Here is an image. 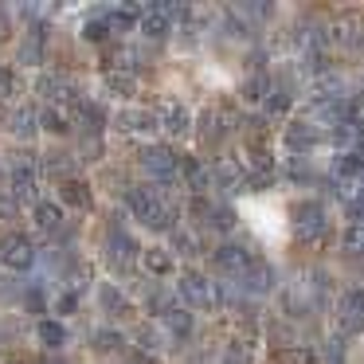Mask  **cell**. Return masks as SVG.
<instances>
[{
  "mask_svg": "<svg viewBox=\"0 0 364 364\" xmlns=\"http://www.w3.org/2000/svg\"><path fill=\"white\" fill-rule=\"evenodd\" d=\"M247 165H251V173H267V176L274 173V157L267 149H255V145H251V161Z\"/></svg>",
  "mask_w": 364,
  "mask_h": 364,
  "instance_id": "obj_30",
  "label": "cell"
},
{
  "mask_svg": "<svg viewBox=\"0 0 364 364\" xmlns=\"http://www.w3.org/2000/svg\"><path fill=\"white\" fill-rule=\"evenodd\" d=\"M220 364H255V345L251 341H231V345L223 348Z\"/></svg>",
  "mask_w": 364,
  "mask_h": 364,
  "instance_id": "obj_23",
  "label": "cell"
},
{
  "mask_svg": "<svg viewBox=\"0 0 364 364\" xmlns=\"http://www.w3.org/2000/svg\"><path fill=\"white\" fill-rule=\"evenodd\" d=\"M36 228H40L43 235H55V231L63 228V208H59L55 200H40V204H36Z\"/></svg>",
  "mask_w": 364,
  "mask_h": 364,
  "instance_id": "obj_14",
  "label": "cell"
},
{
  "mask_svg": "<svg viewBox=\"0 0 364 364\" xmlns=\"http://www.w3.org/2000/svg\"><path fill=\"white\" fill-rule=\"evenodd\" d=\"M118 126L126 129V134H153V129H157V118H153L149 110H134V106H129V110L118 114Z\"/></svg>",
  "mask_w": 364,
  "mask_h": 364,
  "instance_id": "obj_15",
  "label": "cell"
},
{
  "mask_svg": "<svg viewBox=\"0 0 364 364\" xmlns=\"http://www.w3.org/2000/svg\"><path fill=\"white\" fill-rule=\"evenodd\" d=\"M98 306H102L110 317H118V314H126L129 301H126V294H122L118 286H98Z\"/></svg>",
  "mask_w": 364,
  "mask_h": 364,
  "instance_id": "obj_21",
  "label": "cell"
},
{
  "mask_svg": "<svg viewBox=\"0 0 364 364\" xmlns=\"http://www.w3.org/2000/svg\"><path fill=\"white\" fill-rule=\"evenodd\" d=\"M129 212L149 231H176V208L157 188H134L129 192Z\"/></svg>",
  "mask_w": 364,
  "mask_h": 364,
  "instance_id": "obj_1",
  "label": "cell"
},
{
  "mask_svg": "<svg viewBox=\"0 0 364 364\" xmlns=\"http://www.w3.org/2000/svg\"><path fill=\"white\" fill-rule=\"evenodd\" d=\"M106 87H110L114 95L129 98V95H137V75L134 71H106Z\"/></svg>",
  "mask_w": 364,
  "mask_h": 364,
  "instance_id": "obj_22",
  "label": "cell"
},
{
  "mask_svg": "<svg viewBox=\"0 0 364 364\" xmlns=\"http://www.w3.org/2000/svg\"><path fill=\"white\" fill-rule=\"evenodd\" d=\"M43 122H40V110H36V106H16V110L9 114V134L12 137H32L36 129H40Z\"/></svg>",
  "mask_w": 364,
  "mask_h": 364,
  "instance_id": "obj_12",
  "label": "cell"
},
{
  "mask_svg": "<svg viewBox=\"0 0 364 364\" xmlns=\"http://www.w3.org/2000/svg\"><path fill=\"white\" fill-rule=\"evenodd\" d=\"M176 294L184 298V306H188V309H204V314L223 306V286H215L208 274H196V270H188V274L181 278Z\"/></svg>",
  "mask_w": 364,
  "mask_h": 364,
  "instance_id": "obj_2",
  "label": "cell"
},
{
  "mask_svg": "<svg viewBox=\"0 0 364 364\" xmlns=\"http://www.w3.org/2000/svg\"><path fill=\"white\" fill-rule=\"evenodd\" d=\"M141 36H149V40H165L168 32H173V9H165V4H149V9H141Z\"/></svg>",
  "mask_w": 364,
  "mask_h": 364,
  "instance_id": "obj_9",
  "label": "cell"
},
{
  "mask_svg": "<svg viewBox=\"0 0 364 364\" xmlns=\"http://www.w3.org/2000/svg\"><path fill=\"white\" fill-rule=\"evenodd\" d=\"M228 129H231V114L228 110H204L200 114V134H204L208 141H220Z\"/></svg>",
  "mask_w": 364,
  "mask_h": 364,
  "instance_id": "obj_16",
  "label": "cell"
},
{
  "mask_svg": "<svg viewBox=\"0 0 364 364\" xmlns=\"http://www.w3.org/2000/svg\"><path fill=\"white\" fill-rule=\"evenodd\" d=\"M63 204L71 208H90V188L82 181H63Z\"/></svg>",
  "mask_w": 364,
  "mask_h": 364,
  "instance_id": "obj_24",
  "label": "cell"
},
{
  "mask_svg": "<svg viewBox=\"0 0 364 364\" xmlns=\"http://www.w3.org/2000/svg\"><path fill=\"white\" fill-rule=\"evenodd\" d=\"M267 87H270V82H267V75H262V71H255L251 79L243 82V98H247V102H262V98H267Z\"/></svg>",
  "mask_w": 364,
  "mask_h": 364,
  "instance_id": "obj_29",
  "label": "cell"
},
{
  "mask_svg": "<svg viewBox=\"0 0 364 364\" xmlns=\"http://www.w3.org/2000/svg\"><path fill=\"white\" fill-rule=\"evenodd\" d=\"M212 262H215V270L220 274H228V278H243L247 274V267L255 262V255H247V247H239V243H223L220 251L212 255Z\"/></svg>",
  "mask_w": 364,
  "mask_h": 364,
  "instance_id": "obj_8",
  "label": "cell"
},
{
  "mask_svg": "<svg viewBox=\"0 0 364 364\" xmlns=\"http://www.w3.org/2000/svg\"><path fill=\"white\" fill-rule=\"evenodd\" d=\"M161 129H165L168 137H188L192 134V114L184 110L181 102H168L165 114H161Z\"/></svg>",
  "mask_w": 364,
  "mask_h": 364,
  "instance_id": "obj_13",
  "label": "cell"
},
{
  "mask_svg": "<svg viewBox=\"0 0 364 364\" xmlns=\"http://www.w3.org/2000/svg\"><path fill=\"white\" fill-rule=\"evenodd\" d=\"M364 329V286H348L337 301V333L353 337Z\"/></svg>",
  "mask_w": 364,
  "mask_h": 364,
  "instance_id": "obj_5",
  "label": "cell"
},
{
  "mask_svg": "<svg viewBox=\"0 0 364 364\" xmlns=\"http://www.w3.org/2000/svg\"><path fill=\"white\" fill-rule=\"evenodd\" d=\"M90 345H95V353H118V348L126 345V337H122L118 329H98Z\"/></svg>",
  "mask_w": 364,
  "mask_h": 364,
  "instance_id": "obj_25",
  "label": "cell"
},
{
  "mask_svg": "<svg viewBox=\"0 0 364 364\" xmlns=\"http://www.w3.org/2000/svg\"><path fill=\"white\" fill-rule=\"evenodd\" d=\"M278 364H321V360H317L314 348H306V345H290V348H282Z\"/></svg>",
  "mask_w": 364,
  "mask_h": 364,
  "instance_id": "obj_28",
  "label": "cell"
},
{
  "mask_svg": "<svg viewBox=\"0 0 364 364\" xmlns=\"http://www.w3.org/2000/svg\"><path fill=\"white\" fill-rule=\"evenodd\" d=\"M40 122H43V129H51V134H71L75 110H63V106H43Z\"/></svg>",
  "mask_w": 364,
  "mask_h": 364,
  "instance_id": "obj_17",
  "label": "cell"
},
{
  "mask_svg": "<svg viewBox=\"0 0 364 364\" xmlns=\"http://www.w3.org/2000/svg\"><path fill=\"white\" fill-rule=\"evenodd\" d=\"M0 267L12 270V274H20V270H32L36 267V247L28 235H20V231H12V235L0 239Z\"/></svg>",
  "mask_w": 364,
  "mask_h": 364,
  "instance_id": "obj_4",
  "label": "cell"
},
{
  "mask_svg": "<svg viewBox=\"0 0 364 364\" xmlns=\"http://www.w3.org/2000/svg\"><path fill=\"white\" fill-rule=\"evenodd\" d=\"M173 247H176L181 255H196V239H192L184 228H176V231H173Z\"/></svg>",
  "mask_w": 364,
  "mask_h": 364,
  "instance_id": "obj_32",
  "label": "cell"
},
{
  "mask_svg": "<svg viewBox=\"0 0 364 364\" xmlns=\"http://www.w3.org/2000/svg\"><path fill=\"white\" fill-rule=\"evenodd\" d=\"M239 286H243L247 294H270L274 290V270H270V262L255 259L251 267H247V274L239 278Z\"/></svg>",
  "mask_w": 364,
  "mask_h": 364,
  "instance_id": "obj_11",
  "label": "cell"
},
{
  "mask_svg": "<svg viewBox=\"0 0 364 364\" xmlns=\"http://www.w3.org/2000/svg\"><path fill=\"white\" fill-rule=\"evenodd\" d=\"M161 325H165V333H173V337H188L192 333V309H176V306H168L165 314H161Z\"/></svg>",
  "mask_w": 364,
  "mask_h": 364,
  "instance_id": "obj_18",
  "label": "cell"
},
{
  "mask_svg": "<svg viewBox=\"0 0 364 364\" xmlns=\"http://www.w3.org/2000/svg\"><path fill=\"white\" fill-rule=\"evenodd\" d=\"M4 40H12V20H9V12L0 9V43Z\"/></svg>",
  "mask_w": 364,
  "mask_h": 364,
  "instance_id": "obj_35",
  "label": "cell"
},
{
  "mask_svg": "<svg viewBox=\"0 0 364 364\" xmlns=\"http://www.w3.org/2000/svg\"><path fill=\"white\" fill-rule=\"evenodd\" d=\"M290 223H294V235H298L301 243H321V239L329 235V215H325V208L317 204V200L294 204Z\"/></svg>",
  "mask_w": 364,
  "mask_h": 364,
  "instance_id": "obj_3",
  "label": "cell"
},
{
  "mask_svg": "<svg viewBox=\"0 0 364 364\" xmlns=\"http://www.w3.org/2000/svg\"><path fill=\"white\" fill-rule=\"evenodd\" d=\"M341 247H345V255H364V223H348Z\"/></svg>",
  "mask_w": 364,
  "mask_h": 364,
  "instance_id": "obj_27",
  "label": "cell"
},
{
  "mask_svg": "<svg viewBox=\"0 0 364 364\" xmlns=\"http://www.w3.org/2000/svg\"><path fill=\"white\" fill-rule=\"evenodd\" d=\"M141 168H145V176L168 184L181 176V157L173 149H165V145H149V149H141Z\"/></svg>",
  "mask_w": 364,
  "mask_h": 364,
  "instance_id": "obj_7",
  "label": "cell"
},
{
  "mask_svg": "<svg viewBox=\"0 0 364 364\" xmlns=\"http://www.w3.org/2000/svg\"><path fill=\"white\" fill-rule=\"evenodd\" d=\"M102 255H106V267L118 270V274L134 270V267H137V259H141V251H137V239H134V235H126V231H110V239H106Z\"/></svg>",
  "mask_w": 364,
  "mask_h": 364,
  "instance_id": "obj_6",
  "label": "cell"
},
{
  "mask_svg": "<svg viewBox=\"0 0 364 364\" xmlns=\"http://www.w3.org/2000/svg\"><path fill=\"white\" fill-rule=\"evenodd\" d=\"M212 181L220 184V188L235 192L239 184H243V168H239V165H231V161H220V165H212Z\"/></svg>",
  "mask_w": 364,
  "mask_h": 364,
  "instance_id": "obj_20",
  "label": "cell"
},
{
  "mask_svg": "<svg viewBox=\"0 0 364 364\" xmlns=\"http://www.w3.org/2000/svg\"><path fill=\"white\" fill-rule=\"evenodd\" d=\"M137 341H141V345L149 348V353H157V348H161V337L149 329V325H141V329H137Z\"/></svg>",
  "mask_w": 364,
  "mask_h": 364,
  "instance_id": "obj_34",
  "label": "cell"
},
{
  "mask_svg": "<svg viewBox=\"0 0 364 364\" xmlns=\"http://www.w3.org/2000/svg\"><path fill=\"white\" fill-rule=\"evenodd\" d=\"M325 360H329V364H345V337H329V341H325Z\"/></svg>",
  "mask_w": 364,
  "mask_h": 364,
  "instance_id": "obj_31",
  "label": "cell"
},
{
  "mask_svg": "<svg viewBox=\"0 0 364 364\" xmlns=\"http://www.w3.org/2000/svg\"><path fill=\"white\" fill-rule=\"evenodd\" d=\"M63 341H67V333L59 321H40V345L43 348H63Z\"/></svg>",
  "mask_w": 364,
  "mask_h": 364,
  "instance_id": "obj_26",
  "label": "cell"
},
{
  "mask_svg": "<svg viewBox=\"0 0 364 364\" xmlns=\"http://www.w3.org/2000/svg\"><path fill=\"white\" fill-rule=\"evenodd\" d=\"M282 141H286L290 153H309V149H317L321 134H317V126H309V122H290L286 134H282Z\"/></svg>",
  "mask_w": 364,
  "mask_h": 364,
  "instance_id": "obj_10",
  "label": "cell"
},
{
  "mask_svg": "<svg viewBox=\"0 0 364 364\" xmlns=\"http://www.w3.org/2000/svg\"><path fill=\"white\" fill-rule=\"evenodd\" d=\"M141 262L149 274H168L173 270V251L168 247H149V251H141Z\"/></svg>",
  "mask_w": 364,
  "mask_h": 364,
  "instance_id": "obj_19",
  "label": "cell"
},
{
  "mask_svg": "<svg viewBox=\"0 0 364 364\" xmlns=\"http://www.w3.org/2000/svg\"><path fill=\"white\" fill-rule=\"evenodd\" d=\"M16 87H20L16 71H9V67H0V95H16Z\"/></svg>",
  "mask_w": 364,
  "mask_h": 364,
  "instance_id": "obj_33",
  "label": "cell"
}]
</instances>
